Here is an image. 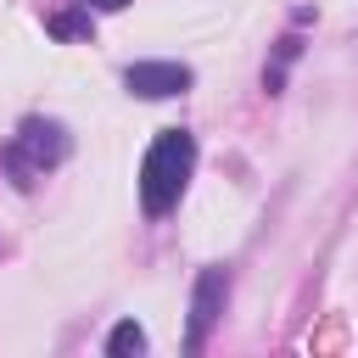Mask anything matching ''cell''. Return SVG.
<instances>
[{"instance_id": "52a82bcc", "label": "cell", "mask_w": 358, "mask_h": 358, "mask_svg": "<svg viewBox=\"0 0 358 358\" xmlns=\"http://www.w3.org/2000/svg\"><path fill=\"white\" fill-rule=\"evenodd\" d=\"M50 34H56V39H84V34H90V6H84V11H62V17H50Z\"/></svg>"}, {"instance_id": "5b68a950", "label": "cell", "mask_w": 358, "mask_h": 358, "mask_svg": "<svg viewBox=\"0 0 358 358\" xmlns=\"http://www.w3.org/2000/svg\"><path fill=\"white\" fill-rule=\"evenodd\" d=\"M106 352H112V358H129V352H145V330H140L134 319H123V324H112V336H106Z\"/></svg>"}, {"instance_id": "ba28073f", "label": "cell", "mask_w": 358, "mask_h": 358, "mask_svg": "<svg viewBox=\"0 0 358 358\" xmlns=\"http://www.w3.org/2000/svg\"><path fill=\"white\" fill-rule=\"evenodd\" d=\"M84 6H95V11H123L129 0H84Z\"/></svg>"}, {"instance_id": "8992f818", "label": "cell", "mask_w": 358, "mask_h": 358, "mask_svg": "<svg viewBox=\"0 0 358 358\" xmlns=\"http://www.w3.org/2000/svg\"><path fill=\"white\" fill-rule=\"evenodd\" d=\"M296 56H302V39H296V34H285V39H280V50H274V67L263 73V84H268V95H274L280 84H285V67H291Z\"/></svg>"}, {"instance_id": "6da1fadb", "label": "cell", "mask_w": 358, "mask_h": 358, "mask_svg": "<svg viewBox=\"0 0 358 358\" xmlns=\"http://www.w3.org/2000/svg\"><path fill=\"white\" fill-rule=\"evenodd\" d=\"M190 168H196V140L185 129H162L140 162V207L145 218H168L190 185Z\"/></svg>"}, {"instance_id": "277c9868", "label": "cell", "mask_w": 358, "mask_h": 358, "mask_svg": "<svg viewBox=\"0 0 358 358\" xmlns=\"http://www.w3.org/2000/svg\"><path fill=\"white\" fill-rule=\"evenodd\" d=\"M123 84L145 101H168V95H185L190 90V67L185 62H134L123 73Z\"/></svg>"}, {"instance_id": "3957f363", "label": "cell", "mask_w": 358, "mask_h": 358, "mask_svg": "<svg viewBox=\"0 0 358 358\" xmlns=\"http://www.w3.org/2000/svg\"><path fill=\"white\" fill-rule=\"evenodd\" d=\"M224 296H229V268L224 263H207L196 274V291H190V330H185V352H201L213 324L224 319Z\"/></svg>"}, {"instance_id": "7a4b0ae2", "label": "cell", "mask_w": 358, "mask_h": 358, "mask_svg": "<svg viewBox=\"0 0 358 358\" xmlns=\"http://www.w3.org/2000/svg\"><path fill=\"white\" fill-rule=\"evenodd\" d=\"M0 162H6L11 185H17V190H28V185H39L50 168H62V162H67V129H62L56 117H22V123H17V134L6 140Z\"/></svg>"}]
</instances>
